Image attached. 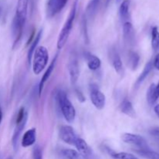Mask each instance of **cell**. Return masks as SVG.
Instances as JSON below:
<instances>
[{
  "label": "cell",
  "instance_id": "obj_3",
  "mask_svg": "<svg viewBox=\"0 0 159 159\" xmlns=\"http://www.w3.org/2000/svg\"><path fill=\"white\" fill-rule=\"evenodd\" d=\"M57 102L63 116L68 123H72L76 116V111L74 106L68 99L65 92L60 90L57 95Z\"/></svg>",
  "mask_w": 159,
  "mask_h": 159
},
{
  "label": "cell",
  "instance_id": "obj_26",
  "mask_svg": "<svg viewBox=\"0 0 159 159\" xmlns=\"http://www.w3.org/2000/svg\"><path fill=\"white\" fill-rule=\"evenodd\" d=\"M157 100H158V99L155 96V84H152L149 86L147 92V101L149 105H153Z\"/></svg>",
  "mask_w": 159,
  "mask_h": 159
},
{
  "label": "cell",
  "instance_id": "obj_22",
  "mask_svg": "<svg viewBox=\"0 0 159 159\" xmlns=\"http://www.w3.org/2000/svg\"><path fill=\"white\" fill-rule=\"evenodd\" d=\"M140 56L135 51H130L128 54V65L132 70H135L139 65Z\"/></svg>",
  "mask_w": 159,
  "mask_h": 159
},
{
  "label": "cell",
  "instance_id": "obj_20",
  "mask_svg": "<svg viewBox=\"0 0 159 159\" xmlns=\"http://www.w3.org/2000/svg\"><path fill=\"white\" fill-rule=\"evenodd\" d=\"M102 0H90L86 8V13L89 17L94 16L99 9Z\"/></svg>",
  "mask_w": 159,
  "mask_h": 159
},
{
  "label": "cell",
  "instance_id": "obj_23",
  "mask_svg": "<svg viewBox=\"0 0 159 159\" xmlns=\"http://www.w3.org/2000/svg\"><path fill=\"white\" fill-rule=\"evenodd\" d=\"M61 155L66 159H85L77 151L73 149H64L61 151Z\"/></svg>",
  "mask_w": 159,
  "mask_h": 159
},
{
  "label": "cell",
  "instance_id": "obj_28",
  "mask_svg": "<svg viewBox=\"0 0 159 159\" xmlns=\"http://www.w3.org/2000/svg\"><path fill=\"white\" fill-rule=\"evenodd\" d=\"M33 158L34 159H43V153L41 148L39 145L34 146L33 149Z\"/></svg>",
  "mask_w": 159,
  "mask_h": 159
},
{
  "label": "cell",
  "instance_id": "obj_4",
  "mask_svg": "<svg viewBox=\"0 0 159 159\" xmlns=\"http://www.w3.org/2000/svg\"><path fill=\"white\" fill-rule=\"evenodd\" d=\"M33 71L39 75L46 68L49 60L48 51L45 47L40 46L36 48L33 55Z\"/></svg>",
  "mask_w": 159,
  "mask_h": 159
},
{
  "label": "cell",
  "instance_id": "obj_13",
  "mask_svg": "<svg viewBox=\"0 0 159 159\" xmlns=\"http://www.w3.org/2000/svg\"><path fill=\"white\" fill-rule=\"evenodd\" d=\"M27 116L23 120L16 124L15 130H14L13 135H12V146H13L14 150H16L17 147H18L19 138H20V134H21L22 131H23L25 126H26V121H27Z\"/></svg>",
  "mask_w": 159,
  "mask_h": 159
},
{
  "label": "cell",
  "instance_id": "obj_33",
  "mask_svg": "<svg viewBox=\"0 0 159 159\" xmlns=\"http://www.w3.org/2000/svg\"><path fill=\"white\" fill-rule=\"evenodd\" d=\"M2 120V109L0 108V124H1Z\"/></svg>",
  "mask_w": 159,
  "mask_h": 159
},
{
  "label": "cell",
  "instance_id": "obj_14",
  "mask_svg": "<svg viewBox=\"0 0 159 159\" xmlns=\"http://www.w3.org/2000/svg\"><path fill=\"white\" fill-rule=\"evenodd\" d=\"M37 140V130L35 128H31L26 130L22 138L21 144L23 148H27L35 144Z\"/></svg>",
  "mask_w": 159,
  "mask_h": 159
},
{
  "label": "cell",
  "instance_id": "obj_35",
  "mask_svg": "<svg viewBox=\"0 0 159 159\" xmlns=\"http://www.w3.org/2000/svg\"><path fill=\"white\" fill-rule=\"evenodd\" d=\"M68 0H63V2H64L65 3V4H66V3H67V2H68Z\"/></svg>",
  "mask_w": 159,
  "mask_h": 159
},
{
  "label": "cell",
  "instance_id": "obj_19",
  "mask_svg": "<svg viewBox=\"0 0 159 159\" xmlns=\"http://www.w3.org/2000/svg\"><path fill=\"white\" fill-rule=\"evenodd\" d=\"M130 0H124L121 2L119 9L120 16L122 21L127 22L129 18V9H130Z\"/></svg>",
  "mask_w": 159,
  "mask_h": 159
},
{
  "label": "cell",
  "instance_id": "obj_18",
  "mask_svg": "<svg viewBox=\"0 0 159 159\" xmlns=\"http://www.w3.org/2000/svg\"><path fill=\"white\" fill-rule=\"evenodd\" d=\"M42 33H43V31H42V30H40L38 32V34L35 36V37H34L32 43H30V47L29 50H28V53H27V60H28V62H29V64H30L34 51H35L36 48H37V45H38L39 41H40V38H41Z\"/></svg>",
  "mask_w": 159,
  "mask_h": 159
},
{
  "label": "cell",
  "instance_id": "obj_2",
  "mask_svg": "<svg viewBox=\"0 0 159 159\" xmlns=\"http://www.w3.org/2000/svg\"><path fill=\"white\" fill-rule=\"evenodd\" d=\"M76 8H77V2H75L72 7H71V11H70L68 19L65 21V24H64L63 27H62L61 30L59 34L57 42V49H62L65 47V45L66 44L67 41H68V37H69L70 33H71V29H72L73 23H74L75 18Z\"/></svg>",
  "mask_w": 159,
  "mask_h": 159
},
{
  "label": "cell",
  "instance_id": "obj_9",
  "mask_svg": "<svg viewBox=\"0 0 159 159\" xmlns=\"http://www.w3.org/2000/svg\"><path fill=\"white\" fill-rule=\"evenodd\" d=\"M123 34H124V41L129 45H133L135 42V31L134 26L130 22L127 21L124 23L123 26Z\"/></svg>",
  "mask_w": 159,
  "mask_h": 159
},
{
  "label": "cell",
  "instance_id": "obj_27",
  "mask_svg": "<svg viewBox=\"0 0 159 159\" xmlns=\"http://www.w3.org/2000/svg\"><path fill=\"white\" fill-rule=\"evenodd\" d=\"M112 158L114 159H138L137 156L128 152H110Z\"/></svg>",
  "mask_w": 159,
  "mask_h": 159
},
{
  "label": "cell",
  "instance_id": "obj_29",
  "mask_svg": "<svg viewBox=\"0 0 159 159\" xmlns=\"http://www.w3.org/2000/svg\"><path fill=\"white\" fill-rule=\"evenodd\" d=\"M153 66L159 71V54H157L156 57H155V60H154L153 62Z\"/></svg>",
  "mask_w": 159,
  "mask_h": 159
},
{
  "label": "cell",
  "instance_id": "obj_12",
  "mask_svg": "<svg viewBox=\"0 0 159 159\" xmlns=\"http://www.w3.org/2000/svg\"><path fill=\"white\" fill-rule=\"evenodd\" d=\"M57 55H56L55 57H54V58L53 59L52 61H51V63L50 64L48 68H47L46 71L44 72L43 75L42 76L41 80H40V83H39V96H41L42 92H43V86H44L47 81L50 79L53 71H54V67H55V65H56V62H57Z\"/></svg>",
  "mask_w": 159,
  "mask_h": 159
},
{
  "label": "cell",
  "instance_id": "obj_30",
  "mask_svg": "<svg viewBox=\"0 0 159 159\" xmlns=\"http://www.w3.org/2000/svg\"><path fill=\"white\" fill-rule=\"evenodd\" d=\"M151 134H152L154 137H155V138L159 139V127L152 129V130H151Z\"/></svg>",
  "mask_w": 159,
  "mask_h": 159
},
{
  "label": "cell",
  "instance_id": "obj_34",
  "mask_svg": "<svg viewBox=\"0 0 159 159\" xmlns=\"http://www.w3.org/2000/svg\"><path fill=\"white\" fill-rule=\"evenodd\" d=\"M116 2L119 3V2H120L122 1V0H116Z\"/></svg>",
  "mask_w": 159,
  "mask_h": 159
},
{
  "label": "cell",
  "instance_id": "obj_25",
  "mask_svg": "<svg viewBox=\"0 0 159 159\" xmlns=\"http://www.w3.org/2000/svg\"><path fill=\"white\" fill-rule=\"evenodd\" d=\"M152 46L154 51H159V31L157 26L152 30Z\"/></svg>",
  "mask_w": 159,
  "mask_h": 159
},
{
  "label": "cell",
  "instance_id": "obj_11",
  "mask_svg": "<svg viewBox=\"0 0 159 159\" xmlns=\"http://www.w3.org/2000/svg\"><path fill=\"white\" fill-rule=\"evenodd\" d=\"M74 146H75V148H77V152L85 159H87L92 155L93 152H92L91 148L82 138H78Z\"/></svg>",
  "mask_w": 159,
  "mask_h": 159
},
{
  "label": "cell",
  "instance_id": "obj_31",
  "mask_svg": "<svg viewBox=\"0 0 159 159\" xmlns=\"http://www.w3.org/2000/svg\"><path fill=\"white\" fill-rule=\"evenodd\" d=\"M155 96H156V98L158 99L159 98V82L158 85H155Z\"/></svg>",
  "mask_w": 159,
  "mask_h": 159
},
{
  "label": "cell",
  "instance_id": "obj_21",
  "mask_svg": "<svg viewBox=\"0 0 159 159\" xmlns=\"http://www.w3.org/2000/svg\"><path fill=\"white\" fill-rule=\"evenodd\" d=\"M153 63L152 62H148V63L147 64V65H145V67H144V70H143V71L141 72V74L140 75V76L138 77V80L136 81V83H135V85H136V87H138L140 85H141V83H142L143 82H144V79H146V78L148 77V75L149 74H150V72L152 71V68H153Z\"/></svg>",
  "mask_w": 159,
  "mask_h": 159
},
{
  "label": "cell",
  "instance_id": "obj_10",
  "mask_svg": "<svg viewBox=\"0 0 159 159\" xmlns=\"http://www.w3.org/2000/svg\"><path fill=\"white\" fill-rule=\"evenodd\" d=\"M68 71L71 84L75 85L79 77V65L75 57H73L70 59L68 63Z\"/></svg>",
  "mask_w": 159,
  "mask_h": 159
},
{
  "label": "cell",
  "instance_id": "obj_7",
  "mask_svg": "<svg viewBox=\"0 0 159 159\" xmlns=\"http://www.w3.org/2000/svg\"><path fill=\"white\" fill-rule=\"evenodd\" d=\"M59 136L64 142L70 145H75V143L78 138L74 129L68 125L62 126L61 127L59 130Z\"/></svg>",
  "mask_w": 159,
  "mask_h": 159
},
{
  "label": "cell",
  "instance_id": "obj_1",
  "mask_svg": "<svg viewBox=\"0 0 159 159\" xmlns=\"http://www.w3.org/2000/svg\"><path fill=\"white\" fill-rule=\"evenodd\" d=\"M28 4H29V0H18L17 2L15 16L13 18L12 25V35H13L14 42L16 43L20 42L22 39L23 29L27 16Z\"/></svg>",
  "mask_w": 159,
  "mask_h": 159
},
{
  "label": "cell",
  "instance_id": "obj_6",
  "mask_svg": "<svg viewBox=\"0 0 159 159\" xmlns=\"http://www.w3.org/2000/svg\"><path fill=\"white\" fill-rule=\"evenodd\" d=\"M90 99L94 107L98 110L104 108L106 104V96L96 85L90 87Z\"/></svg>",
  "mask_w": 159,
  "mask_h": 159
},
{
  "label": "cell",
  "instance_id": "obj_8",
  "mask_svg": "<svg viewBox=\"0 0 159 159\" xmlns=\"http://www.w3.org/2000/svg\"><path fill=\"white\" fill-rule=\"evenodd\" d=\"M63 0H48L47 5V14L51 18L62 10L65 6Z\"/></svg>",
  "mask_w": 159,
  "mask_h": 159
},
{
  "label": "cell",
  "instance_id": "obj_16",
  "mask_svg": "<svg viewBox=\"0 0 159 159\" xmlns=\"http://www.w3.org/2000/svg\"><path fill=\"white\" fill-rule=\"evenodd\" d=\"M120 110L123 113H124L127 116H130V117L134 118L136 116V112H135L133 104L128 99H124L121 102Z\"/></svg>",
  "mask_w": 159,
  "mask_h": 159
},
{
  "label": "cell",
  "instance_id": "obj_17",
  "mask_svg": "<svg viewBox=\"0 0 159 159\" xmlns=\"http://www.w3.org/2000/svg\"><path fill=\"white\" fill-rule=\"evenodd\" d=\"M87 65L88 68L92 71H96L101 66V60L99 57L94 54H89L87 55Z\"/></svg>",
  "mask_w": 159,
  "mask_h": 159
},
{
  "label": "cell",
  "instance_id": "obj_15",
  "mask_svg": "<svg viewBox=\"0 0 159 159\" xmlns=\"http://www.w3.org/2000/svg\"><path fill=\"white\" fill-rule=\"evenodd\" d=\"M110 60H111L112 65H113L115 71H116L118 74H122L123 71H124V69H123L122 60H121L120 56L119 55L117 51L114 49L111 50L110 53Z\"/></svg>",
  "mask_w": 159,
  "mask_h": 159
},
{
  "label": "cell",
  "instance_id": "obj_32",
  "mask_svg": "<svg viewBox=\"0 0 159 159\" xmlns=\"http://www.w3.org/2000/svg\"><path fill=\"white\" fill-rule=\"evenodd\" d=\"M154 110H155V114H156L157 116H158V117L159 118V104L155 106V108H154Z\"/></svg>",
  "mask_w": 159,
  "mask_h": 159
},
{
  "label": "cell",
  "instance_id": "obj_24",
  "mask_svg": "<svg viewBox=\"0 0 159 159\" xmlns=\"http://www.w3.org/2000/svg\"><path fill=\"white\" fill-rule=\"evenodd\" d=\"M136 152L142 157H144L148 159H159V153L150 150L149 148L139 149V150H137Z\"/></svg>",
  "mask_w": 159,
  "mask_h": 159
},
{
  "label": "cell",
  "instance_id": "obj_36",
  "mask_svg": "<svg viewBox=\"0 0 159 159\" xmlns=\"http://www.w3.org/2000/svg\"><path fill=\"white\" fill-rule=\"evenodd\" d=\"M9 159H12V158H9Z\"/></svg>",
  "mask_w": 159,
  "mask_h": 159
},
{
  "label": "cell",
  "instance_id": "obj_5",
  "mask_svg": "<svg viewBox=\"0 0 159 159\" xmlns=\"http://www.w3.org/2000/svg\"><path fill=\"white\" fill-rule=\"evenodd\" d=\"M121 139L123 141L127 144H132V145L137 146L139 148V149H148V145L147 144V141H145L143 137L140 135L134 134L131 133H124L121 136Z\"/></svg>",
  "mask_w": 159,
  "mask_h": 159
}]
</instances>
